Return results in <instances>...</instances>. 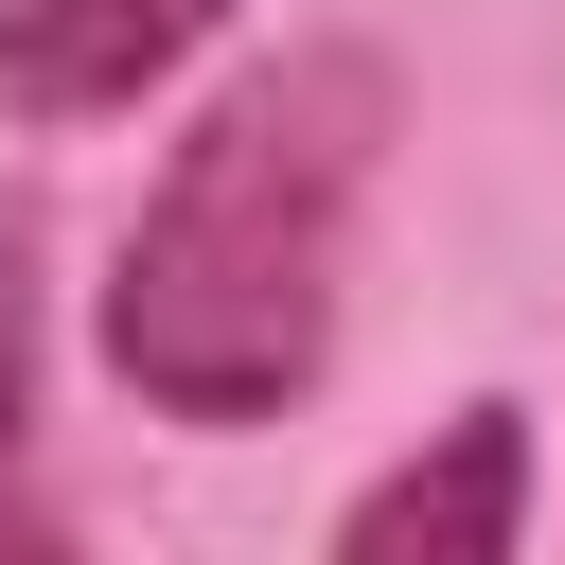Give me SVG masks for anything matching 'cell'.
<instances>
[{
    "label": "cell",
    "mask_w": 565,
    "mask_h": 565,
    "mask_svg": "<svg viewBox=\"0 0 565 565\" xmlns=\"http://www.w3.org/2000/svg\"><path fill=\"white\" fill-rule=\"evenodd\" d=\"M530 530V406H459L424 459H388L335 512V565H494Z\"/></svg>",
    "instance_id": "cell-2"
},
{
    "label": "cell",
    "mask_w": 565,
    "mask_h": 565,
    "mask_svg": "<svg viewBox=\"0 0 565 565\" xmlns=\"http://www.w3.org/2000/svg\"><path fill=\"white\" fill-rule=\"evenodd\" d=\"M371 159H388V53L318 35V53L230 71L194 106V141L159 159L124 265H106V371L159 424H282L335 371Z\"/></svg>",
    "instance_id": "cell-1"
},
{
    "label": "cell",
    "mask_w": 565,
    "mask_h": 565,
    "mask_svg": "<svg viewBox=\"0 0 565 565\" xmlns=\"http://www.w3.org/2000/svg\"><path fill=\"white\" fill-rule=\"evenodd\" d=\"M230 0H0V106L18 124H106L159 71H194Z\"/></svg>",
    "instance_id": "cell-3"
},
{
    "label": "cell",
    "mask_w": 565,
    "mask_h": 565,
    "mask_svg": "<svg viewBox=\"0 0 565 565\" xmlns=\"http://www.w3.org/2000/svg\"><path fill=\"white\" fill-rule=\"evenodd\" d=\"M0 547H53L35 512V212L0 194Z\"/></svg>",
    "instance_id": "cell-4"
}]
</instances>
